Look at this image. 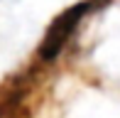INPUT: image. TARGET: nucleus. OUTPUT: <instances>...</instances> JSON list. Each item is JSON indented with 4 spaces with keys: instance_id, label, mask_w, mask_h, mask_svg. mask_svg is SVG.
Instances as JSON below:
<instances>
[{
    "instance_id": "nucleus-1",
    "label": "nucleus",
    "mask_w": 120,
    "mask_h": 118,
    "mask_svg": "<svg viewBox=\"0 0 120 118\" xmlns=\"http://www.w3.org/2000/svg\"><path fill=\"white\" fill-rule=\"evenodd\" d=\"M88 10V3H76L66 12H61L52 25H49L44 39H42V47H39V57L42 59H54L61 52V47L66 44V39L71 37V32L76 30V25L81 22V17L86 15Z\"/></svg>"
}]
</instances>
